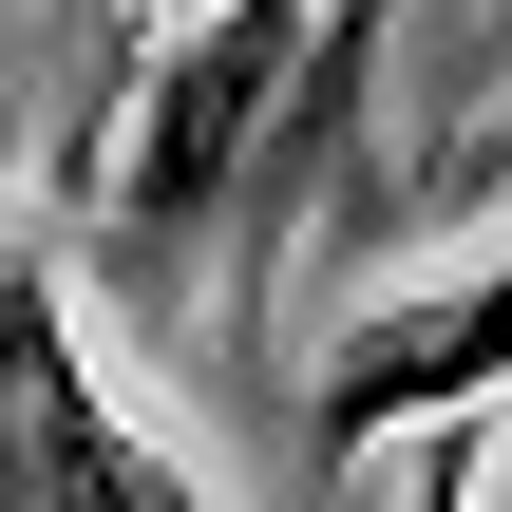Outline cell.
Instances as JSON below:
<instances>
[{"label":"cell","mask_w":512,"mask_h":512,"mask_svg":"<svg viewBox=\"0 0 512 512\" xmlns=\"http://www.w3.org/2000/svg\"><path fill=\"white\" fill-rule=\"evenodd\" d=\"M304 38L285 0H209V19H152L133 38V133L95 171V285L114 323H171V285L209 247H266V133L304 95Z\"/></svg>","instance_id":"6da1fadb"},{"label":"cell","mask_w":512,"mask_h":512,"mask_svg":"<svg viewBox=\"0 0 512 512\" xmlns=\"http://www.w3.org/2000/svg\"><path fill=\"white\" fill-rule=\"evenodd\" d=\"M0 512H209L190 456L95 380V323H76V266L0 209Z\"/></svg>","instance_id":"7a4b0ae2"},{"label":"cell","mask_w":512,"mask_h":512,"mask_svg":"<svg viewBox=\"0 0 512 512\" xmlns=\"http://www.w3.org/2000/svg\"><path fill=\"white\" fill-rule=\"evenodd\" d=\"M494 380H512V247H494V266H456V285L361 304V323L323 342V380H304V437H323V456L475 437V399H494Z\"/></svg>","instance_id":"3957f363"}]
</instances>
